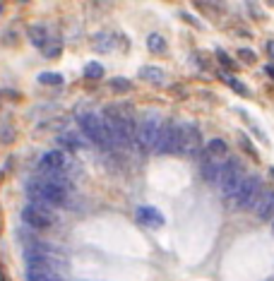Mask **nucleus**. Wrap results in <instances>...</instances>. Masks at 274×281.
I'll list each match as a JSON object with an SVG mask.
<instances>
[{"label": "nucleus", "mask_w": 274, "mask_h": 281, "mask_svg": "<svg viewBox=\"0 0 274 281\" xmlns=\"http://www.w3.org/2000/svg\"><path fill=\"white\" fill-rule=\"evenodd\" d=\"M104 123H106V128H109L113 147L128 149L130 144H135V121H133L128 113L109 108V111L104 113Z\"/></svg>", "instance_id": "obj_1"}, {"label": "nucleus", "mask_w": 274, "mask_h": 281, "mask_svg": "<svg viewBox=\"0 0 274 281\" xmlns=\"http://www.w3.org/2000/svg\"><path fill=\"white\" fill-rule=\"evenodd\" d=\"M27 197L31 200V204H36V207L51 212L53 207L65 204V200H68V190L53 185V183H48V180L36 178V180H31V183L27 185Z\"/></svg>", "instance_id": "obj_2"}, {"label": "nucleus", "mask_w": 274, "mask_h": 281, "mask_svg": "<svg viewBox=\"0 0 274 281\" xmlns=\"http://www.w3.org/2000/svg\"><path fill=\"white\" fill-rule=\"evenodd\" d=\"M80 130L82 135L99 149H113V142H111L109 128L104 123V116H96V113H84L80 116Z\"/></svg>", "instance_id": "obj_3"}, {"label": "nucleus", "mask_w": 274, "mask_h": 281, "mask_svg": "<svg viewBox=\"0 0 274 281\" xmlns=\"http://www.w3.org/2000/svg\"><path fill=\"white\" fill-rule=\"evenodd\" d=\"M159 130H161V118L147 113L142 121L135 125V144L139 151H154L156 149V140H159Z\"/></svg>", "instance_id": "obj_4"}, {"label": "nucleus", "mask_w": 274, "mask_h": 281, "mask_svg": "<svg viewBox=\"0 0 274 281\" xmlns=\"http://www.w3.org/2000/svg\"><path fill=\"white\" fill-rule=\"evenodd\" d=\"M243 180H246V171H243V166H241L236 159L224 161V171H221V180H219L224 200L231 202L233 197H236V192L241 190Z\"/></svg>", "instance_id": "obj_5"}, {"label": "nucleus", "mask_w": 274, "mask_h": 281, "mask_svg": "<svg viewBox=\"0 0 274 281\" xmlns=\"http://www.w3.org/2000/svg\"><path fill=\"white\" fill-rule=\"evenodd\" d=\"M260 192H262L260 178H258V175H246V180H243L241 190L236 192V197L231 200V204L236 209H253V204L260 197Z\"/></svg>", "instance_id": "obj_6"}, {"label": "nucleus", "mask_w": 274, "mask_h": 281, "mask_svg": "<svg viewBox=\"0 0 274 281\" xmlns=\"http://www.w3.org/2000/svg\"><path fill=\"white\" fill-rule=\"evenodd\" d=\"M178 144H180V125H176L173 121H164L154 151H159V154H176Z\"/></svg>", "instance_id": "obj_7"}, {"label": "nucleus", "mask_w": 274, "mask_h": 281, "mask_svg": "<svg viewBox=\"0 0 274 281\" xmlns=\"http://www.w3.org/2000/svg\"><path fill=\"white\" fill-rule=\"evenodd\" d=\"M200 144H202V137H200L197 125H192V123L180 125V144H178L180 154H190L192 156V154L200 151Z\"/></svg>", "instance_id": "obj_8"}, {"label": "nucleus", "mask_w": 274, "mask_h": 281, "mask_svg": "<svg viewBox=\"0 0 274 281\" xmlns=\"http://www.w3.org/2000/svg\"><path fill=\"white\" fill-rule=\"evenodd\" d=\"M22 221L31 228H48L53 224V214L48 209H41V207H36V204L29 202L27 207L22 209Z\"/></svg>", "instance_id": "obj_9"}, {"label": "nucleus", "mask_w": 274, "mask_h": 281, "mask_svg": "<svg viewBox=\"0 0 274 281\" xmlns=\"http://www.w3.org/2000/svg\"><path fill=\"white\" fill-rule=\"evenodd\" d=\"M253 212L262 221H272L274 219V190H262L260 197L253 204Z\"/></svg>", "instance_id": "obj_10"}, {"label": "nucleus", "mask_w": 274, "mask_h": 281, "mask_svg": "<svg viewBox=\"0 0 274 281\" xmlns=\"http://www.w3.org/2000/svg\"><path fill=\"white\" fill-rule=\"evenodd\" d=\"M202 178H205L209 185H219L221 180V171H224V161L219 159H212L209 154L205 151V156H202Z\"/></svg>", "instance_id": "obj_11"}, {"label": "nucleus", "mask_w": 274, "mask_h": 281, "mask_svg": "<svg viewBox=\"0 0 274 281\" xmlns=\"http://www.w3.org/2000/svg\"><path fill=\"white\" fill-rule=\"evenodd\" d=\"M65 154L60 149H51L39 159V171H63L65 168Z\"/></svg>", "instance_id": "obj_12"}, {"label": "nucleus", "mask_w": 274, "mask_h": 281, "mask_svg": "<svg viewBox=\"0 0 274 281\" xmlns=\"http://www.w3.org/2000/svg\"><path fill=\"white\" fill-rule=\"evenodd\" d=\"M135 216H137V221L144 224V226H151V228L164 226V214L159 209H154V207H137Z\"/></svg>", "instance_id": "obj_13"}, {"label": "nucleus", "mask_w": 274, "mask_h": 281, "mask_svg": "<svg viewBox=\"0 0 274 281\" xmlns=\"http://www.w3.org/2000/svg\"><path fill=\"white\" fill-rule=\"evenodd\" d=\"M29 39H31V43H34L36 48H46V46H48V34H46V29L43 27L29 29Z\"/></svg>", "instance_id": "obj_14"}, {"label": "nucleus", "mask_w": 274, "mask_h": 281, "mask_svg": "<svg viewBox=\"0 0 274 281\" xmlns=\"http://www.w3.org/2000/svg\"><path fill=\"white\" fill-rule=\"evenodd\" d=\"M139 77H142V80H147V82H151V84H156V82H164L166 75H164V70H161V67L147 65V67H142Z\"/></svg>", "instance_id": "obj_15"}, {"label": "nucleus", "mask_w": 274, "mask_h": 281, "mask_svg": "<svg viewBox=\"0 0 274 281\" xmlns=\"http://www.w3.org/2000/svg\"><path fill=\"white\" fill-rule=\"evenodd\" d=\"M147 46H149V51H154V53H166V48H168V43H166V39L161 34H149L147 36Z\"/></svg>", "instance_id": "obj_16"}, {"label": "nucleus", "mask_w": 274, "mask_h": 281, "mask_svg": "<svg viewBox=\"0 0 274 281\" xmlns=\"http://www.w3.org/2000/svg\"><path fill=\"white\" fill-rule=\"evenodd\" d=\"M205 151L214 159V156H221V154H226L229 151V147H226V142L224 140H209L207 142V147H205Z\"/></svg>", "instance_id": "obj_17"}, {"label": "nucleus", "mask_w": 274, "mask_h": 281, "mask_svg": "<svg viewBox=\"0 0 274 281\" xmlns=\"http://www.w3.org/2000/svg\"><path fill=\"white\" fill-rule=\"evenodd\" d=\"M58 144H60V147H68V149H80L82 147L80 137H75V135H60V137H58Z\"/></svg>", "instance_id": "obj_18"}, {"label": "nucleus", "mask_w": 274, "mask_h": 281, "mask_svg": "<svg viewBox=\"0 0 274 281\" xmlns=\"http://www.w3.org/2000/svg\"><path fill=\"white\" fill-rule=\"evenodd\" d=\"M104 75V67L99 65V63H87L84 65V77H89V80H99Z\"/></svg>", "instance_id": "obj_19"}, {"label": "nucleus", "mask_w": 274, "mask_h": 281, "mask_svg": "<svg viewBox=\"0 0 274 281\" xmlns=\"http://www.w3.org/2000/svg\"><path fill=\"white\" fill-rule=\"evenodd\" d=\"M41 84H63V75H55V72H41L39 75Z\"/></svg>", "instance_id": "obj_20"}, {"label": "nucleus", "mask_w": 274, "mask_h": 281, "mask_svg": "<svg viewBox=\"0 0 274 281\" xmlns=\"http://www.w3.org/2000/svg\"><path fill=\"white\" fill-rule=\"evenodd\" d=\"M111 87H113L116 92H128L133 84H130V80H125V77H113V80H111Z\"/></svg>", "instance_id": "obj_21"}, {"label": "nucleus", "mask_w": 274, "mask_h": 281, "mask_svg": "<svg viewBox=\"0 0 274 281\" xmlns=\"http://www.w3.org/2000/svg\"><path fill=\"white\" fill-rule=\"evenodd\" d=\"M94 43L101 48V51H109V48H111V36H106V34H99V36H94Z\"/></svg>", "instance_id": "obj_22"}, {"label": "nucleus", "mask_w": 274, "mask_h": 281, "mask_svg": "<svg viewBox=\"0 0 274 281\" xmlns=\"http://www.w3.org/2000/svg\"><path fill=\"white\" fill-rule=\"evenodd\" d=\"M0 140L2 142H12L14 140V130L10 125H0Z\"/></svg>", "instance_id": "obj_23"}, {"label": "nucleus", "mask_w": 274, "mask_h": 281, "mask_svg": "<svg viewBox=\"0 0 274 281\" xmlns=\"http://www.w3.org/2000/svg\"><path fill=\"white\" fill-rule=\"evenodd\" d=\"M58 53H60V46L58 43H48L46 46V58H55Z\"/></svg>", "instance_id": "obj_24"}, {"label": "nucleus", "mask_w": 274, "mask_h": 281, "mask_svg": "<svg viewBox=\"0 0 274 281\" xmlns=\"http://www.w3.org/2000/svg\"><path fill=\"white\" fill-rule=\"evenodd\" d=\"M267 53H270V58H274V41L267 43Z\"/></svg>", "instance_id": "obj_25"}, {"label": "nucleus", "mask_w": 274, "mask_h": 281, "mask_svg": "<svg viewBox=\"0 0 274 281\" xmlns=\"http://www.w3.org/2000/svg\"><path fill=\"white\" fill-rule=\"evenodd\" d=\"M265 70H267V75H270V77H274V65H272V63H270V65L265 67Z\"/></svg>", "instance_id": "obj_26"}, {"label": "nucleus", "mask_w": 274, "mask_h": 281, "mask_svg": "<svg viewBox=\"0 0 274 281\" xmlns=\"http://www.w3.org/2000/svg\"><path fill=\"white\" fill-rule=\"evenodd\" d=\"M272 228H274V219H272Z\"/></svg>", "instance_id": "obj_27"}, {"label": "nucleus", "mask_w": 274, "mask_h": 281, "mask_svg": "<svg viewBox=\"0 0 274 281\" xmlns=\"http://www.w3.org/2000/svg\"><path fill=\"white\" fill-rule=\"evenodd\" d=\"M270 2H272V5H274V0H270Z\"/></svg>", "instance_id": "obj_28"}, {"label": "nucleus", "mask_w": 274, "mask_h": 281, "mask_svg": "<svg viewBox=\"0 0 274 281\" xmlns=\"http://www.w3.org/2000/svg\"><path fill=\"white\" fill-rule=\"evenodd\" d=\"M0 175H2V171H0Z\"/></svg>", "instance_id": "obj_29"}]
</instances>
